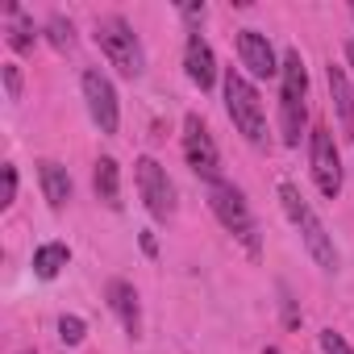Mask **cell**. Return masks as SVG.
I'll return each mask as SVG.
<instances>
[{
	"label": "cell",
	"instance_id": "obj_1",
	"mask_svg": "<svg viewBox=\"0 0 354 354\" xmlns=\"http://www.w3.org/2000/svg\"><path fill=\"white\" fill-rule=\"evenodd\" d=\"M304 96H308L304 59H300V50H288L279 63V133H283V146H300V138H304V125H308Z\"/></svg>",
	"mask_w": 354,
	"mask_h": 354
},
{
	"label": "cell",
	"instance_id": "obj_2",
	"mask_svg": "<svg viewBox=\"0 0 354 354\" xmlns=\"http://www.w3.org/2000/svg\"><path fill=\"white\" fill-rule=\"evenodd\" d=\"M279 205H283V213L292 217V225L300 230V238H304V250L313 254V263L321 267V271H337L342 267V259H337V246H333V238H329V230H325V221L313 213V205L300 196V188L296 184H279Z\"/></svg>",
	"mask_w": 354,
	"mask_h": 354
},
{
	"label": "cell",
	"instance_id": "obj_3",
	"mask_svg": "<svg viewBox=\"0 0 354 354\" xmlns=\"http://www.w3.org/2000/svg\"><path fill=\"white\" fill-rule=\"evenodd\" d=\"M209 209H213V217L242 242V250L250 254V259H259V250H263V242H259V225H254V213H250V205H246V196H242V188H234L230 180H217V184H209Z\"/></svg>",
	"mask_w": 354,
	"mask_h": 354
},
{
	"label": "cell",
	"instance_id": "obj_4",
	"mask_svg": "<svg viewBox=\"0 0 354 354\" xmlns=\"http://www.w3.org/2000/svg\"><path fill=\"white\" fill-rule=\"evenodd\" d=\"M225 113L234 121V129L250 142V146H267V113H263V100L254 92V84L242 75V71H225Z\"/></svg>",
	"mask_w": 354,
	"mask_h": 354
},
{
	"label": "cell",
	"instance_id": "obj_5",
	"mask_svg": "<svg viewBox=\"0 0 354 354\" xmlns=\"http://www.w3.org/2000/svg\"><path fill=\"white\" fill-rule=\"evenodd\" d=\"M96 46L109 59V67H117L125 80H138L146 71V50L142 38L133 34V26L125 17H100L96 21Z\"/></svg>",
	"mask_w": 354,
	"mask_h": 354
},
{
	"label": "cell",
	"instance_id": "obj_6",
	"mask_svg": "<svg viewBox=\"0 0 354 354\" xmlns=\"http://www.w3.org/2000/svg\"><path fill=\"white\" fill-rule=\"evenodd\" d=\"M133 180H138V192H142L150 217H154V221H171V217H175V184L167 180V171L158 167V158L142 154V158L133 162Z\"/></svg>",
	"mask_w": 354,
	"mask_h": 354
},
{
	"label": "cell",
	"instance_id": "obj_7",
	"mask_svg": "<svg viewBox=\"0 0 354 354\" xmlns=\"http://www.w3.org/2000/svg\"><path fill=\"white\" fill-rule=\"evenodd\" d=\"M308 162H313V184L325 201H337L342 192V158H337V146H333V133L325 125H313V138H308Z\"/></svg>",
	"mask_w": 354,
	"mask_h": 354
},
{
	"label": "cell",
	"instance_id": "obj_8",
	"mask_svg": "<svg viewBox=\"0 0 354 354\" xmlns=\"http://www.w3.org/2000/svg\"><path fill=\"white\" fill-rule=\"evenodd\" d=\"M184 158H188V167L201 175L205 184H217V180H221V154H217V142H213V133L205 129V121H201L196 113L184 117Z\"/></svg>",
	"mask_w": 354,
	"mask_h": 354
},
{
	"label": "cell",
	"instance_id": "obj_9",
	"mask_svg": "<svg viewBox=\"0 0 354 354\" xmlns=\"http://www.w3.org/2000/svg\"><path fill=\"white\" fill-rule=\"evenodd\" d=\"M80 88H84V100H88V113H92L96 129H100V133H117L121 109H117V88H113V80H109L104 71L88 67L84 80H80Z\"/></svg>",
	"mask_w": 354,
	"mask_h": 354
},
{
	"label": "cell",
	"instance_id": "obj_10",
	"mask_svg": "<svg viewBox=\"0 0 354 354\" xmlns=\"http://www.w3.org/2000/svg\"><path fill=\"white\" fill-rule=\"evenodd\" d=\"M238 59H242V67H246L254 80H271V75H279L275 50H271L267 34H259V30H242V34H238Z\"/></svg>",
	"mask_w": 354,
	"mask_h": 354
},
{
	"label": "cell",
	"instance_id": "obj_11",
	"mask_svg": "<svg viewBox=\"0 0 354 354\" xmlns=\"http://www.w3.org/2000/svg\"><path fill=\"white\" fill-rule=\"evenodd\" d=\"M184 71H188V80H192L201 92H209V88L217 84V59H213V46H209L201 34H192L188 46H184Z\"/></svg>",
	"mask_w": 354,
	"mask_h": 354
},
{
	"label": "cell",
	"instance_id": "obj_12",
	"mask_svg": "<svg viewBox=\"0 0 354 354\" xmlns=\"http://www.w3.org/2000/svg\"><path fill=\"white\" fill-rule=\"evenodd\" d=\"M109 308H113V317L121 321V329L129 333V337H142V308H138V292H133V283H125V279H109Z\"/></svg>",
	"mask_w": 354,
	"mask_h": 354
},
{
	"label": "cell",
	"instance_id": "obj_13",
	"mask_svg": "<svg viewBox=\"0 0 354 354\" xmlns=\"http://www.w3.org/2000/svg\"><path fill=\"white\" fill-rule=\"evenodd\" d=\"M38 180H42L46 205L50 209H67V201H71V175H67V167H59L55 158H42L38 162Z\"/></svg>",
	"mask_w": 354,
	"mask_h": 354
},
{
	"label": "cell",
	"instance_id": "obj_14",
	"mask_svg": "<svg viewBox=\"0 0 354 354\" xmlns=\"http://www.w3.org/2000/svg\"><path fill=\"white\" fill-rule=\"evenodd\" d=\"M92 188H96V201L104 209H121V167L117 158H96V171H92Z\"/></svg>",
	"mask_w": 354,
	"mask_h": 354
},
{
	"label": "cell",
	"instance_id": "obj_15",
	"mask_svg": "<svg viewBox=\"0 0 354 354\" xmlns=\"http://www.w3.org/2000/svg\"><path fill=\"white\" fill-rule=\"evenodd\" d=\"M325 80H329V92H333V104H337V121H342V129H346V133H350V142H354V88H350L346 71H342V67H333V63H329Z\"/></svg>",
	"mask_w": 354,
	"mask_h": 354
},
{
	"label": "cell",
	"instance_id": "obj_16",
	"mask_svg": "<svg viewBox=\"0 0 354 354\" xmlns=\"http://www.w3.org/2000/svg\"><path fill=\"white\" fill-rule=\"evenodd\" d=\"M67 263H71V250H67L63 242H46V246L34 250V275H38V279H55Z\"/></svg>",
	"mask_w": 354,
	"mask_h": 354
},
{
	"label": "cell",
	"instance_id": "obj_17",
	"mask_svg": "<svg viewBox=\"0 0 354 354\" xmlns=\"http://www.w3.org/2000/svg\"><path fill=\"white\" fill-rule=\"evenodd\" d=\"M34 21L26 17V9L21 5H9V46L17 50V55H26V50H34Z\"/></svg>",
	"mask_w": 354,
	"mask_h": 354
},
{
	"label": "cell",
	"instance_id": "obj_18",
	"mask_svg": "<svg viewBox=\"0 0 354 354\" xmlns=\"http://www.w3.org/2000/svg\"><path fill=\"white\" fill-rule=\"evenodd\" d=\"M46 38H50L55 50H71V46H75V26H71L63 13H55V17L46 21Z\"/></svg>",
	"mask_w": 354,
	"mask_h": 354
},
{
	"label": "cell",
	"instance_id": "obj_19",
	"mask_svg": "<svg viewBox=\"0 0 354 354\" xmlns=\"http://www.w3.org/2000/svg\"><path fill=\"white\" fill-rule=\"evenodd\" d=\"M84 333H88V325H84L80 317H71V313H67V317H59V337H63L67 346H80V342H84Z\"/></svg>",
	"mask_w": 354,
	"mask_h": 354
},
{
	"label": "cell",
	"instance_id": "obj_20",
	"mask_svg": "<svg viewBox=\"0 0 354 354\" xmlns=\"http://www.w3.org/2000/svg\"><path fill=\"white\" fill-rule=\"evenodd\" d=\"M321 350H325V354H354V346H350L337 329H321Z\"/></svg>",
	"mask_w": 354,
	"mask_h": 354
},
{
	"label": "cell",
	"instance_id": "obj_21",
	"mask_svg": "<svg viewBox=\"0 0 354 354\" xmlns=\"http://www.w3.org/2000/svg\"><path fill=\"white\" fill-rule=\"evenodd\" d=\"M0 75H5L9 100H21V67H17V63H5V67H0Z\"/></svg>",
	"mask_w": 354,
	"mask_h": 354
},
{
	"label": "cell",
	"instance_id": "obj_22",
	"mask_svg": "<svg viewBox=\"0 0 354 354\" xmlns=\"http://www.w3.org/2000/svg\"><path fill=\"white\" fill-rule=\"evenodd\" d=\"M17 201V167L5 162V196H0V209H9Z\"/></svg>",
	"mask_w": 354,
	"mask_h": 354
},
{
	"label": "cell",
	"instance_id": "obj_23",
	"mask_svg": "<svg viewBox=\"0 0 354 354\" xmlns=\"http://www.w3.org/2000/svg\"><path fill=\"white\" fill-rule=\"evenodd\" d=\"M180 17L184 21H205V5H180Z\"/></svg>",
	"mask_w": 354,
	"mask_h": 354
},
{
	"label": "cell",
	"instance_id": "obj_24",
	"mask_svg": "<svg viewBox=\"0 0 354 354\" xmlns=\"http://www.w3.org/2000/svg\"><path fill=\"white\" fill-rule=\"evenodd\" d=\"M142 250H146V254H154V250H158V246H154V234H142Z\"/></svg>",
	"mask_w": 354,
	"mask_h": 354
},
{
	"label": "cell",
	"instance_id": "obj_25",
	"mask_svg": "<svg viewBox=\"0 0 354 354\" xmlns=\"http://www.w3.org/2000/svg\"><path fill=\"white\" fill-rule=\"evenodd\" d=\"M346 63H350V71H354V42H346Z\"/></svg>",
	"mask_w": 354,
	"mask_h": 354
},
{
	"label": "cell",
	"instance_id": "obj_26",
	"mask_svg": "<svg viewBox=\"0 0 354 354\" xmlns=\"http://www.w3.org/2000/svg\"><path fill=\"white\" fill-rule=\"evenodd\" d=\"M263 354H283V350H275V346H267V350H263Z\"/></svg>",
	"mask_w": 354,
	"mask_h": 354
},
{
	"label": "cell",
	"instance_id": "obj_27",
	"mask_svg": "<svg viewBox=\"0 0 354 354\" xmlns=\"http://www.w3.org/2000/svg\"><path fill=\"white\" fill-rule=\"evenodd\" d=\"M350 13H354V9H350Z\"/></svg>",
	"mask_w": 354,
	"mask_h": 354
}]
</instances>
